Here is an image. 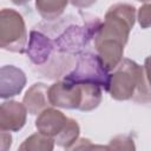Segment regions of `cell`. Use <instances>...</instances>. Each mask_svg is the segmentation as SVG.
I'll list each match as a JSON object with an SVG mask.
<instances>
[{"instance_id":"19","label":"cell","mask_w":151,"mask_h":151,"mask_svg":"<svg viewBox=\"0 0 151 151\" xmlns=\"http://www.w3.org/2000/svg\"><path fill=\"white\" fill-rule=\"evenodd\" d=\"M144 72H145V76H146V79L147 81L150 83L151 85V55L146 57L145 60H144Z\"/></svg>"},{"instance_id":"21","label":"cell","mask_w":151,"mask_h":151,"mask_svg":"<svg viewBox=\"0 0 151 151\" xmlns=\"http://www.w3.org/2000/svg\"><path fill=\"white\" fill-rule=\"evenodd\" d=\"M137 1H140V2H144V4H146V2H151V0H137Z\"/></svg>"},{"instance_id":"17","label":"cell","mask_w":151,"mask_h":151,"mask_svg":"<svg viewBox=\"0 0 151 151\" xmlns=\"http://www.w3.org/2000/svg\"><path fill=\"white\" fill-rule=\"evenodd\" d=\"M11 144H12V136L7 133V131H1V143H0L1 150L6 151L8 147H11Z\"/></svg>"},{"instance_id":"4","label":"cell","mask_w":151,"mask_h":151,"mask_svg":"<svg viewBox=\"0 0 151 151\" xmlns=\"http://www.w3.org/2000/svg\"><path fill=\"white\" fill-rule=\"evenodd\" d=\"M27 44V29L22 15L12 8L0 12V47L13 53H24Z\"/></svg>"},{"instance_id":"9","label":"cell","mask_w":151,"mask_h":151,"mask_svg":"<svg viewBox=\"0 0 151 151\" xmlns=\"http://www.w3.org/2000/svg\"><path fill=\"white\" fill-rule=\"evenodd\" d=\"M26 74L22 70L13 66L5 65L0 70V97L8 99L18 96L26 85Z\"/></svg>"},{"instance_id":"12","label":"cell","mask_w":151,"mask_h":151,"mask_svg":"<svg viewBox=\"0 0 151 151\" xmlns=\"http://www.w3.org/2000/svg\"><path fill=\"white\" fill-rule=\"evenodd\" d=\"M67 4L68 0H35V8L42 19L55 20L64 13Z\"/></svg>"},{"instance_id":"3","label":"cell","mask_w":151,"mask_h":151,"mask_svg":"<svg viewBox=\"0 0 151 151\" xmlns=\"http://www.w3.org/2000/svg\"><path fill=\"white\" fill-rule=\"evenodd\" d=\"M100 25L101 21L99 18H90L80 24L76 22L67 25L54 39H52L58 64H61L64 58L80 55L88 42L94 39Z\"/></svg>"},{"instance_id":"2","label":"cell","mask_w":151,"mask_h":151,"mask_svg":"<svg viewBox=\"0 0 151 151\" xmlns=\"http://www.w3.org/2000/svg\"><path fill=\"white\" fill-rule=\"evenodd\" d=\"M114 100H134L147 103L151 100V85L146 79L144 67L131 59H123L110 74L106 87Z\"/></svg>"},{"instance_id":"18","label":"cell","mask_w":151,"mask_h":151,"mask_svg":"<svg viewBox=\"0 0 151 151\" xmlns=\"http://www.w3.org/2000/svg\"><path fill=\"white\" fill-rule=\"evenodd\" d=\"M72 6L77 8H88L97 2V0H70Z\"/></svg>"},{"instance_id":"8","label":"cell","mask_w":151,"mask_h":151,"mask_svg":"<svg viewBox=\"0 0 151 151\" xmlns=\"http://www.w3.org/2000/svg\"><path fill=\"white\" fill-rule=\"evenodd\" d=\"M27 112L24 103L15 100L4 101L0 106V130L7 132L21 130L26 124Z\"/></svg>"},{"instance_id":"16","label":"cell","mask_w":151,"mask_h":151,"mask_svg":"<svg viewBox=\"0 0 151 151\" xmlns=\"http://www.w3.org/2000/svg\"><path fill=\"white\" fill-rule=\"evenodd\" d=\"M137 20L142 28L151 27V2H146L139 7L137 13Z\"/></svg>"},{"instance_id":"7","label":"cell","mask_w":151,"mask_h":151,"mask_svg":"<svg viewBox=\"0 0 151 151\" xmlns=\"http://www.w3.org/2000/svg\"><path fill=\"white\" fill-rule=\"evenodd\" d=\"M48 100L54 107L79 110L83 100L80 84H72L64 79L48 87Z\"/></svg>"},{"instance_id":"6","label":"cell","mask_w":151,"mask_h":151,"mask_svg":"<svg viewBox=\"0 0 151 151\" xmlns=\"http://www.w3.org/2000/svg\"><path fill=\"white\" fill-rule=\"evenodd\" d=\"M27 57L35 66H52L55 61V53L52 39L39 29H32L29 33L28 46L26 48Z\"/></svg>"},{"instance_id":"11","label":"cell","mask_w":151,"mask_h":151,"mask_svg":"<svg viewBox=\"0 0 151 151\" xmlns=\"http://www.w3.org/2000/svg\"><path fill=\"white\" fill-rule=\"evenodd\" d=\"M22 103L26 106L27 111L32 116H37L42 112L45 109L50 107L48 100V87L42 83L33 84L25 93Z\"/></svg>"},{"instance_id":"15","label":"cell","mask_w":151,"mask_h":151,"mask_svg":"<svg viewBox=\"0 0 151 151\" xmlns=\"http://www.w3.org/2000/svg\"><path fill=\"white\" fill-rule=\"evenodd\" d=\"M133 139L127 134H118L110 140L107 150H134Z\"/></svg>"},{"instance_id":"5","label":"cell","mask_w":151,"mask_h":151,"mask_svg":"<svg viewBox=\"0 0 151 151\" xmlns=\"http://www.w3.org/2000/svg\"><path fill=\"white\" fill-rule=\"evenodd\" d=\"M64 80L72 84H94L106 87L110 80V73L104 66L101 59L94 53H81L71 72L64 76Z\"/></svg>"},{"instance_id":"10","label":"cell","mask_w":151,"mask_h":151,"mask_svg":"<svg viewBox=\"0 0 151 151\" xmlns=\"http://www.w3.org/2000/svg\"><path fill=\"white\" fill-rule=\"evenodd\" d=\"M68 117L54 107H47L35 119V127L39 132L55 138L65 127Z\"/></svg>"},{"instance_id":"20","label":"cell","mask_w":151,"mask_h":151,"mask_svg":"<svg viewBox=\"0 0 151 151\" xmlns=\"http://www.w3.org/2000/svg\"><path fill=\"white\" fill-rule=\"evenodd\" d=\"M14 5H18V6H24V5H26L27 2H29L31 0H11Z\"/></svg>"},{"instance_id":"1","label":"cell","mask_w":151,"mask_h":151,"mask_svg":"<svg viewBox=\"0 0 151 151\" xmlns=\"http://www.w3.org/2000/svg\"><path fill=\"white\" fill-rule=\"evenodd\" d=\"M134 21L136 8L130 4H114L105 13L104 22L94 37V48L109 72L124 59V47Z\"/></svg>"},{"instance_id":"14","label":"cell","mask_w":151,"mask_h":151,"mask_svg":"<svg viewBox=\"0 0 151 151\" xmlns=\"http://www.w3.org/2000/svg\"><path fill=\"white\" fill-rule=\"evenodd\" d=\"M79 133H80V127H79L78 122L76 119L68 117V120H67L64 130L54 138V142L58 146L64 147L66 150H71L72 146L79 139Z\"/></svg>"},{"instance_id":"13","label":"cell","mask_w":151,"mask_h":151,"mask_svg":"<svg viewBox=\"0 0 151 151\" xmlns=\"http://www.w3.org/2000/svg\"><path fill=\"white\" fill-rule=\"evenodd\" d=\"M54 138L37 132L26 138L19 146L20 151H52L54 149Z\"/></svg>"}]
</instances>
